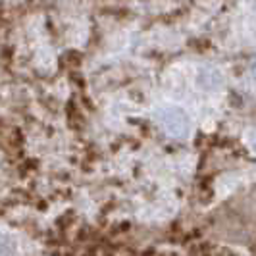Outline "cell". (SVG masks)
Masks as SVG:
<instances>
[{
    "label": "cell",
    "mask_w": 256,
    "mask_h": 256,
    "mask_svg": "<svg viewBox=\"0 0 256 256\" xmlns=\"http://www.w3.org/2000/svg\"><path fill=\"white\" fill-rule=\"evenodd\" d=\"M162 126L174 137H185L189 133V122L178 110H168L164 114V120H162Z\"/></svg>",
    "instance_id": "6da1fadb"
}]
</instances>
